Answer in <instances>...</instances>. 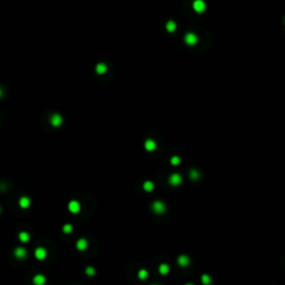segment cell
Returning a JSON list of instances; mask_svg holds the SVG:
<instances>
[{
	"label": "cell",
	"mask_w": 285,
	"mask_h": 285,
	"mask_svg": "<svg viewBox=\"0 0 285 285\" xmlns=\"http://www.w3.org/2000/svg\"><path fill=\"white\" fill-rule=\"evenodd\" d=\"M71 230H73V226H71L70 224H65L63 226V232L66 233V234H69Z\"/></svg>",
	"instance_id": "obj_21"
},
{
	"label": "cell",
	"mask_w": 285,
	"mask_h": 285,
	"mask_svg": "<svg viewBox=\"0 0 285 285\" xmlns=\"http://www.w3.org/2000/svg\"><path fill=\"white\" fill-rule=\"evenodd\" d=\"M0 213H1V207H0Z\"/></svg>",
	"instance_id": "obj_27"
},
{
	"label": "cell",
	"mask_w": 285,
	"mask_h": 285,
	"mask_svg": "<svg viewBox=\"0 0 285 285\" xmlns=\"http://www.w3.org/2000/svg\"><path fill=\"white\" fill-rule=\"evenodd\" d=\"M202 283H203L204 285H209L212 283L211 276H209V275H207V274H204V275H202Z\"/></svg>",
	"instance_id": "obj_19"
},
{
	"label": "cell",
	"mask_w": 285,
	"mask_h": 285,
	"mask_svg": "<svg viewBox=\"0 0 285 285\" xmlns=\"http://www.w3.org/2000/svg\"><path fill=\"white\" fill-rule=\"evenodd\" d=\"M169 184L171 185H173V186H178L180 183H182V176L180 175V174H177V173H175V174H172V175L169 176Z\"/></svg>",
	"instance_id": "obj_5"
},
{
	"label": "cell",
	"mask_w": 285,
	"mask_h": 285,
	"mask_svg": "<svg viewBox=\"0 0 285 285\" xmlns=\"http://www.w3.org/2000/svg\"><path fill=\"white\" fill-rule=\"evenodd\" d=\"M193 8H194V10H195L196 12L203 13V12L205 11V9H206V4H205V2H204L203 0H195V1L193 2Z\"/></svg>",
	"instance_id": "obj_1"
},
{
	"label": "cell",
	"mask_w": 285,
	"mask_h": 285,
	"mask_svg": "<svg viewBox=\"0 0 285 285\" xmlns=\"http://www.w3.org/2000/svg\"><path fill=\"white\" fill-rule=\"evenodd\" d=\"M180 163V158L178 156H173L172 158H171V164L174 165V166L178 165Z\"/></svg>",
	"instance_id": "obj_23"
},
{
	"label": "cell",
	"mask_w": 285,
	"mask_h": 285,
	"mask_svg": "<svg viewBox=\"0 0 285 285\" xmlns=\"http://www.w3.org/2000/svg\"><path fill=\"white\" fill-rule=\"evenodd\" d=\"M95 273H96V271H95L94 267H91V266H88L86 269V274L88 275V276H94Z\"/></svg>",
	"instance_id": "obj_22"
},
{
	"label": "cell",
	"mask_w": 285,
	"mask_h": 285,
	"mask_svg": "<svg viewBox=\"0 0 285 285\" xmlns=\"http://www.w3.org/2000/svg\"><path fill=\"white\" fill-rule=\"evenodd\" d=\"M154 285H157V284H154Z\"/></svg>",
	"instance_id": "obj_28"
},
{
	"label": "cell",
	"mask_w": 285,
	"mask_h": 285,
	"mask_svg": "<svg viewBox=\"0 0 285 285\" xmlns=\"http://www.w3.org/2000/svg\"><path fill=\"white\" fill-rule=\"evenodd\" d=\"M13 255L19 260H24L27 257V251L24 247H17L16 250L13 251Z\"/></svg>",
	"instance_id": "obj_7"
},
{
	"label": "cell",
	"mask_w": 285,
	"mask_h": 285,
	"mask_svg": "<svg viewBox=\"0 0 285 285\" xmlns=\"http://www.w3.org/2000/svg\"><path fill=\"white\" fill-rule=\"evenodd\" d=\"M166 29H167V31L169 32H174L176 30V24L174 22V21H168L167 24H166Z\"/></svg>",
	"instance_id": "obj_18"
},
{
	"label": "cell",
	"mask_w": 285,
	"mask_h": 285,
	"mask_svg": "<svg viewBox=\"0 0 285 285\" xmlns=\"http://www.w3.org/2000/svg\"><path fill=\"white\" fill-rule=\"evenodd\" d=\"M35 256L37 260L43 261V260H45L46 256H47V251L45 250L43 247H37L35 251Z\"/></svg>",
	"instance_id": "obj_6"
},
{
	"label": "cell",
	"mask_w": 285,
	"mask_h": 285,
	"mask_svg": "<svg viewBox=\"0 0 285 285\" xmlns=\"http://www.w3.org/2000/svg\"><path fill=\"white\" fill-rule=\"evenodd\" d=\"M68 209L69 212H71L73 214H77L80 211V204L77 200H70L68 204Z\"/></svg>",
	"instance_id": "obj_4"
},
{
	"label": "cell",
	"mask_w": 285,
	"mask_h": 285,
	"mask_svg": "<svg viewBox=\"0 0 285 285\" xmlns=\"http://www.w3.org/2000/svg\"><path fill=\"white\" fill-rule=\"evenodd\" d=\"M32 282H34L35 285H43L46 283V277L43 276V274H37V275L34 276Z\"/></svg>",
	"instance_id": "obj_9"
},
{
	"label": "cell",
	"mask_w": 285,
	"mask_h": 285,
	"mask_svg": "<svg viewBox=\"0 0 285 285\" xmlns=\"http://www.w3.org/2000/svg\"><path fill=\"white\" fill-rule=\"evenodd\" d=\"M143 188H144L146 191H152L153 189H154V183L150 182V180H147V182H145L144 183Z\"/></svg>",
	"instance_id": "obj_16"
},
{
	"label": "cell",
	"mask_w": 285,
	"mask_h": 285,
	"mask_svg": "<svg viewBox=\"0 0 285 285\" xmlns=\"http://www.w3.org/2000/svg\"><path fill=\"white\" fill-rule=\"evenodd\" d=\"M50 123L52 126L57 127V126L61 125V123H63V118H61V116L58 115V114H54L50 118Z\"/></svg>",
	"instance_id": "obj_8"
},
{
	"label": "cell",
	"mask_w": 285,
	"mask_h": 285,
	"mask_svg": "<svg viewBox=\"0 0 285 285\" xmlns=\"http://www.w3.org/2000/svg\"><path fill=\"white\" fill-rule=\"evenodd\" d=\"M189 176H191V180H197L198 178V172L197 171H195V169H191V174H189Z\"/></svg>",
	"instance_id": "obj_24"
},
{
	"label": "cell",
	"mask_w": 285,
	"mask_h": 285,
	"mask_svg": "<svg viewBox=\"0 0 285 285\" xmlns=\"http://www.w3.org/2000/svg\"><path fill=\"white\" fill-rule=\"evenodd\" d=\"M30 204H31V200H30L29 197H27V196H22V197H20L19 206L21 207V208H28V207L30 206Z\"/></svg>",
	"instance_id": "obj_10"
},
{
	"label": "cell",
	"mask_w": 285,
	"mask_h": 285,
	"mask_svg": "<svg viewBox=\"0 0 285 285\" xmlns=\"http://www.w3.org/2000/svg\"><path fill=\"white\" fill-rule=\"evenodd\" d=\"M2 96V90H1V88H0V97Z\"/></svg>",
	"instance_id": "obj_25"
},
{
	"label": "cell",
	"mask_w": 285,
	"mask_h": 285,
	"mask_svg": "<svg viewBox=\"0 0 285 285\" xmlns=\"http://www.w3.org/2000/svg\"><path fill=\"white\" fill-rule=\"evenodd\" d=\"M76 246H77V250L85 251L87 248V246H88V242H87L85 238H80V239H78V241H77V244H76Z\"/></svg>",
	"instance_id": "obj_12"
},
{
	"label": "cell",
	"mask_w": 285,
	"mask_h": 285,
	"mask_svg": "<svg viewBox=\"0 0 285 285\" xmlns=\"http://www.w3.org/2000/svg\"><path fill=\"white\" fill-rule=\"evenodd\" d=\"M197 36L195 35V34H193V32H188V34H186L185 35V37H184V40H185V43H187V45H189V46H193V45H195L196 43H197Z\"/></svg>",
	"instance_id": "obj_3"
},
{
	"label": "cell",
	"mask_w": 285,
	"mask_h": 285,
	"mask_svg": "<svg viewBox=\"0 0 285 285\" xmlns=\"http://www.w3.org/2000/svg\"><path fill=\"white\" fill-rule=\"evenodd\" d=\"M147 276H148V272H147L146 269H141V271L138 272V277H139L141 280H146Z\"/></svg>",
	"instance_id": "obj_20"
},
{
	"label": "cell",
	"mask_w": 285,
	"mask_h": 285,
	"mask_svg": "<svg viewBox=\"0 0 285 285\" xmlns=\"http://www.w3.org/2000/svg\"><path fill=\"white\" fill-rule=\"evenodd\" d=\"M185 285H194V284H191V283H189V284H185Z\"/></svg>",
	"instance_id": "obj_26"
},
{
	"label": "cell",
	"mask_w": 285,
	"mask_h": 285,
	"mask_svg": "<svg viewBox=\"0 0 285 285\" xmlns=\"http://www.w3.org/2000/svg\"><path fill=\"white\" fill-rule=\"evenodd\" d=\"M159 273L163 274V275H166V274H168V272H169V266L167 265V264H160L159 265Z\"/></svg>",
	"instance_id": "obj_17"
},
{
	"label": "cell",
	"mask_w": 285,
	"mask_h": 285,
	"mask_svg": "<svg viewBox=\"0 0 285 285\" xmlns=\"http://www.w3.org/2000/svg\"><path fill=\"white\" fill-rule=\"evenodd\" d=\"M177 263H178L180 266L185 267V266H187L188 264H189V257H188L187 255H180V257H178V260H177Z\"/></svg>",
	"instance_id": "obj_11"
},
{
	"label": "cell",
	"mask_w": 285,
	"mask_h": 285,
	"mask_svg": "<svg viewBox=\"0 0 285 285\" xmlns=\"http://www.w3.org/2000/svg\"><path fill=\"white\" fill-rule=\"evenodd\" d=\"M145 148H146V150H148V152H153L154 149L156 148V143L153 141V139H147V141H145Z\"/></svg>",
	"instance_id": "obj_13"
},
{
	"label": "cell",
	"mask_w": 285,
	"mask_h": 285,
	"mask_svg": "<svg viewBox=\"0 0 285 285\" xmlns=\"http://www.w3.org/2000/svg\"><path fill=\"white\" fill-rule=\"evenodd\" d=\"M152 208L153 211L155 212L156 214H163L165 212V205L163 202H160V200H156V202H154L152 205Z\"/></svg>",
	"instance_id": "obj_2"
},
{
	"label": "cell",
	"mask_w": 285,
	"mask_h": 285,
	"mask_svg": "<svg viewBox=\"0 0 285 285\" xmlns=\"http://www.w3.org/2000/svg\"><path fill=\"white\" fill-rule=\"evenodd\" d=\"M96 71H97V74L99 75L105 74L106 71H107V66H106L105 64H98L97 66H96Z\"/></svg>",
	"instance_id": "obj_15"
},
{
	"label": "cell",
	"mask_w": 285,
	"mask_h": 285,
	"mask_svg": "<svg viewBox=\"0 0 285 285\" xmlns=\"http://www.w3.org/2000/svg\"><path fill=\"white\" fill-rule=\"evenodd\" d=\"M19 239L22 243H27L30 239V235L27 232H20L19 233Z\"/></svg>",
	"instance_id": "obj_14"
}]
</instances>
